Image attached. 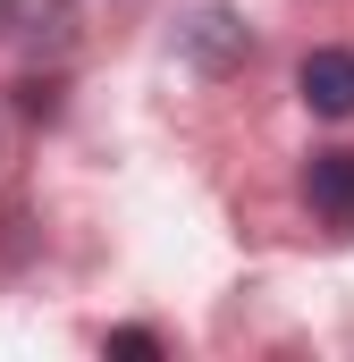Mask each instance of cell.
<instances>
[{"instance_id": "obj_2", "label": "cell", "mask_w": 354, "mask_h": 362, "mask_svg": "<svg viewBox=\"0 0 354 362\" xmlns=\"http://www.w3.org/2000/svg\"><path fill=\"white\" fill-rule=\"evenodd\" d=\"M304 194H312V211H321V219L354 228V152H312V169H304Z\"/></svg>"}, {"instance_id": "obj_3", "label": "cell", "mask_w": 354, "mask_h": 362, "mask_svg": "<svg viewBox=\"0 0 354 362\" xmlns=\"http://www.w3.org/2000/svg\"><path fill=\"white\" fill-rule=\"evenodd\" d=\"M110 354H135V362H152V354H161V337H152V329H118V337H110Z\"/></svg>"}, {"instance_id": "obj_1", "label": "cell", "mask_w": 354, "mask_h": 362, "mask_svg": "<svg viewBox=\"0 0 354 362\" xmlns=\"http://www.w3.org/2000/svg\"><path fill=\"white\" fill-rule=\"evenodd\" d=\"M295 93L321 110V118H354V51H312L295 68Z\"/></svg>"}]
</instances>
